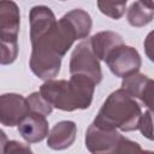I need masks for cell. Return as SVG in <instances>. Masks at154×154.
Returning <instances> with one entry per match:
<instances>
[{"mask_svg": "<svg viewBox=\"0 0 154 154\" xmlns=\"http://www.w3.org/2000/svg\"><path fill=\"white\" fill-rule=\"evenodd\" d=\"M77 125L72 120H61L49 131L47 146L54 150H63L71 147L76 140Z\"/></svg>", "mask_w": 154, "mask_h": 154, "instance_id": "11", "label": "cell"}, {"mask_svg": "<svg viewBox=\"0 0 154 154\" xmlns=\"http://www.w3.org/2000/svg\"><path fill=\"white\" fill-rule=\"evenodd\" d=\"M140 1H141V2H143L144 5L149 6V7L154 8V0H140Z\"/></svg>", "mask_w": 154, "mask_h": 154, "instance_id": "22", "label": "cell"}, {"mask_svg": "<svg viewBox=\"0 0 154 154\" xmlns=\"http://www.w3.org/2000/svg\"><path fill=\"white\" fill-rule=\"evenodd\" d=\"M136 152H143V149L140 147L137 142H134L126 137H123L118 148V153H136Z\"/></svg>", "mask_w": 154, "mask_h": 154, "instance_id": "20", "label": "cell"}, {"mask_svg": "<svg viewBox=\"0 0 154 154\" xmlns=\"http://www.w3.org/2000/svg\"><path fill=\"white\" fill-rule=\"evenodd\" d=\"M96 83L88 76L75 73L69 81L49 79L40 87V93L52 103L53 107L72 112L90 107Z\"/></svg>", "mask_w": 154, "mask_h": 154, "instance_id": "2", "label": "cell"}, {"mask_svg": "<svg viewBox=\"0 0 154 154\" xmlns=\"http://www.w3.org/2000/svg\"><path fill=\"white\" fill-rule=\"evenodd\" d=\"M63 22L66 23V25L72 30L77 40L87 38L91 31L93 20L90 14L82 10V8H75L65 13L61 18Z\"/></svg>", "mask_w": 154, "mask_h": 154, "instance_id": "12", "label": "cell"}, {"mask_svg": "<svg viewBox=\"0 0 154 154\" xmlns=\"http://www.w3.org/2000/svg\"><path fill=\"white\" fill-rule=\"evenodd\" d=\"M28 103L30 106L31 112H37L41 114H45L46 117L49 116L53 111V106L52 103L40 93V91H34L31 93L28 97Z\"/></svg>", "mask_w": 154, "mask_h": 154, "instance_id": "16", "label": "cell"}, {"mask_svg": "<svg viewBox=\"0 0 154 154\" xmlns=\"http://www.w3.org/2000/svg\"><path fill=\"white\" fill-rule=\"evenodd\" d=\"M2 153H31V148L29 144L18 141H7L6 143H2Z\"/></svg>", "mask_w": 154, "mask_h": 154, "instance_id": "19", "label": "cell"}, {"mask_svg": "<svg viewBox=\"0 0 154 154\" xmlns=\"http://www.w3.org/2000/svg\"><path fill=\"white\" fill-rule=\"evenodd\" d=\"M128 0H97V7L101 13L112 18L120 19L126 10Z\"/></svg>", "mask_w": 154, "mask_h": 154, "instance_id": "15", "label": "cell"}, {"mask_svg": "<svg viewBox=\"0 0 154 154\" xmlns=\"http://www.w3.org/2000/svg\"><path fill=\"white\" fill-rule=\"evenodd\" d=\"M123 137L117 129H108L91 123L85 131V148L94 154L118 153Z\"/></svg>", "mask_w": 154, "mask_h": 154, "instance_id": "6", "label": "cell"}, {"mask_svg": "<svg viewBox=\"0 0 154 154\" xmlns=\"http://www.w3.org/2000/svg\"><path fill=\"white\" fill-rule=\"evenodd\" d=\"M69 71L71 75L81 73L90 77L96 84L102 81V71L100 66V59L95 55L90 40L79 42L72 51Z\"/></svg>", "mask_w": 154, "mask_h": 154, "instance_id": "4", "label": "cell"}, {"mask_svg": "<svg viewBox=\"0 0 154 154\" xmlns=\"http://www.w3.org/2000/svg\"><path fill=\"white\" fill-rule=\"evenodd\" d=\"M18 131L28 143H37L45 140L49 134L48 120L45 114L30 112L18 124Z\"/></svg>", "mask_w": 154, "mask_h": 154, "instance_id": "10", "label": "cell"}, {"mask_svg": "<svg viewBox=\"0 0 154 154\" xmlns=\"http://www.w3.org/2000/svg\"><path fill=\"white\" fill-rule=\"evenodd\" d=\"M138 130L146 138H148L149 141H154V111L153 109L148 108L144 113H142V117L138 124Z\"/></svg>", "mask_w": 154, "mask_h": 154, "instance_id": "17", "label": "cell"}, {"mask_svg": "<svg viewBox=\"0 0 154 154\" xmlns=\"http://www.w3.org/2000/svg\"><path fill=\"white\" fill-rule=\"evenodd\" d=\"M141 117V106L135 97L120 88L107 96L93 123L103 128L130 132L138 129Z\"/></svg>", "mask_w": 154, "mask_h": 154, "instance_id": "3", "label": "cell"}, {"mask_svg": "<svg viewBox=\"0 0 154 154\" xmlns=\"http://www.w3.org/2000/svg\"><path fill=\"white\" fill-rule=\"evenodd\" d=\"M105 63L116 77L124 78L140 71L142 59L137 49L123 43L108 54Z\"/></svg>", "mask_w": 154, "mask_h": 154, "instance_id": "5", "label": "cell"}, {"mask_svg": "<svg viewBox=\"0 0 154 154\" xmlns=\"http://www.w3.org/2000/svg\"><path fill=\"white\" fill-rule=\"evenodd\" d=\"M122 88L132 97L138 99L146 107L154 111V79L144 73H132L123 78Z\"/></svg>", "mask_w": 154, "mask_h": 154, "instance_id": "8", "label": "cell"}, {"mask_svg": "<svg viewBox=\"0 0 154 154\" xmlns=\"http://www.w3.org/2000/svg\"><path fill=\"white\" fill-rule=\"evenodd\" d=\"M31 72L43 81L54 79L60 72L61 58L77 40L72 30L53 11L43 5L34 6L29 12Z\"/></svg>", "mask_w": 154, "mask_h": 154, "instance_id": "1", "label": "cell"}, {"mask_svg": "<svg viewBox=\"0 0 154 154\" xmlns=\"http://www.w3.org/2000/svg\"><path fill=\"white\" fill-rule=\"evenodd\" d=\"M31 112L26 97L16 93H7L0 96V122L5 126L18 125L24 117Z\"/></svg>", "mask_w": 154, "mask_h": 154, "instance_id": "7", "label": "cell"}, {"mask_svg": "<svg viewBox=\"0 0 154 154\" xmlns=\"http://www.w3.org/2000/svg\"><path fill=\"white\" fill-rule=\"evenodd\" d=\"M90 43H91V48L95 53V55L100 59V60H106V58L108 57V54L118 46L123 45V37L111 30H105V31H100L96 32L95 35H93L90 38Z\"/></svg>", "mask_w": 154, "mask_h": 154, "instance_id": "13", "label": "cell"}, {"mask_svg": "<svg viewBox=\"0 0 154 154\" xmlns=\"http://www.w3.org/2000/svg\"><path fill=\"white\" fill-rule=\"evenodd\" d=\"M18 55V41L16 42H1V65L12 64Z\"/></svg>", "mask_w": 154, "mask_h": 154, "instance_id": "18", "label": "cell"}, {"mask_svg": "<svg viewBox=\"0 0 154 154\" xmlns=\"http://www.w3.org/2000/svg\"><path fill=\"white\" fill-rule=\"evenodd\" d=\"M143 47H144V53H146L147 58L152 63H154V30L148 32V35L146 36Z\"/></svg>", "mask_w": 154, "mask_h": 154, "instance_id": "21", "label": "cell"}, {"mask_svg": "<svg viewBox=\"0 0 154 154\" xmlns=\"http://www.w3.org/2000/svg\"><path fill=\"white\" fill-rule=\"evenodd\" d=\"M20 26V12L13 0L0 1V38L1 42H16Z\"/></svg>", "mask_w": 154, "mask_h": 154, "instance_id": "9", "label": "cell"}, {"mask_svg": "<svg viewBox=\"0 0 154 154\" xmlns=\"http://www.w3.org/2000/svg\"><path fill=\"white\" fill-rule=\"evenodd\" d=\"M126 19L131 26L142 28L154 19V8L144 5L140 0L135 1L128 8Z\"/></svg>", "mask_w": 154, "mask_h": 154, "instance_id": "14", "label": "cell"}, {"mask_svg": "<svg viewBox=\"0 0 154 154\" xmlns=\"http://www.w3.org/2000/svg\"><path fill=\"white\" fill-rule=\"evenodd\" d=\"M60 1H65V0H60Z\"/></svg>", "mask_w": 154, "mask_h": 154, "instance_id": "23", "label": "cell"}]
</instances>
